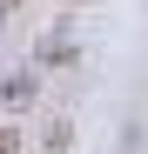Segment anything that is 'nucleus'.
<instances>
[{
    "instance_id": "obj_1",
    "label": "nucleus",
    "mask_w": 148,
    "mask_h": 154,
    "mask_svg": "<svg viewBox=\"0 0 148 154\" xmlns=\"http://www.w3.org/2000/svg\"><path fill=\"white\" fill-rule=\"evenodd\" d=\"M7 147H14V134H7V127H0V154H7Z\"/></svg>"
},
{
    "instance_id": "obj_2",
    "label": "nucleus",
    "mask_w": 148,
    "mask_h": 154,
    "mask_svg": "<svg viewBox=\"0 0 148 154\" xmlns=\"http://www.w3.org/2000/svg\"><path fill=\"white\" fill-rule=\"evenodd\" d=\"M0 7H7V0H0Z\"/></svg>"
}]
</instances>
